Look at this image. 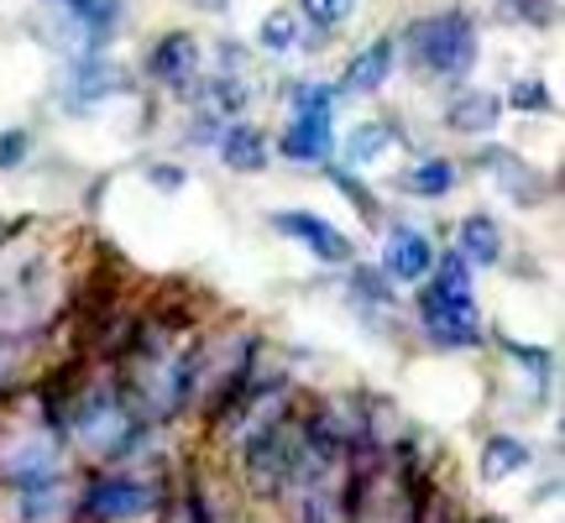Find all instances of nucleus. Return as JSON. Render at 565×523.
<instances>
[{"mask_svg": "<svg viewBox=\"0 0 565 523\" xmlns=\"http://www.w3.org/2000/svg\"><path fill=\"white\" fill-rule=\"evenodd\" d=\"M419 324L429 330V341L456 345V351L482 341V309H477V293H471V278H466L461 257H445L435 267V278L424 282Z\"/></svg>", "mask_w": 565, "mask_h": 523, "instance_id": "nucleus-1", "label": "nucleus"}, {"mask_svg": "<svg viewBox=\"0 0 565 523\" xmlns=\"http://www.w3.org/2000/svg\"><path fill=\"white\" fill-rule=\"evenodd\" d=\"M303 429H309V424H299V419H273L252 435V445H246V477H252V487H257L263 498H273V492L299 482Z\"/></svg>", "mask_w": 565, "mask_h": 523, "instance_id": "nucleus-2", "label": "nucleus"}, {"mask_svg": "<svg viewBox=\"0 0 565 523\" xmlns=\"http://www.w3.org/2000/svg\"><path fill=\"white\" fill-rule=\"evenodd\" d=\"M408 42H414V58H419L429 74H440V79H461L466 68L477 63V26H471L461 11L419 21V26L408 32Z\"/></svg>", "mask_w": 565, "mask_h": 523, "instance_id": "nucleus-3", "label": "nucleus"}, {"mask_svg": "<svg viewBox=\"0 0 565 523\" xmlns=\"http://www.w3.org/2000/svg\"><path fill=\"white\" fill-rule=\"evenodd\" d=\"M351 513H356V523H419L414 503H408L404 471H393V466H377V471H366L356 482Z\"/></svg>", "mask_w": 565, "mask_h": 523, "instance_id": "nucleus-4", "label": "nucleus"}, {"mask_svg": "<svg viewBox=\"0 0 565 523\" xmlns=\"http://www.w3.org/2000/svg\"><path fill=\"white\" fill-rule=\"evenodd\" d=\"M158 508V492L137 477H105V482L89 487L84 498V519L89 523H137Z\"/></svg>", "mask_w": 565, "mask_h": 523, "instance_id": "nucleus-5", "label": "nucleus"}, {"mask_svg": "<svg viewBox=\"0 0 565 523\" xmlns=\"http://www.w3.org/2000/svg\"><path fill=\"white\" fill-rule=\"evenodd\" d=\"M278 147L294 162H324V152H330V89H303L299 116L282 131Z\"/></svg>", "mask_w": 565, "mask_h": 523, "instance_id": "nucleus-6", "label": "nucleus"}, {"mask_svg": "<svg viewBox=\"0 0 565 523\" xmlns=\"http://www.w3.org/2000/svg\"><path fill=\"white\" fill-rule=\"evenodd\" d=\"M273 225H278L282 236H294L303 252H315L320 262H330V267L351 262V242H345V236H341V231H335L330 221L309 215V210H288V215H273Z\"/></svg>", "mask_w": 565, "mask_h": 523, "instance_id": "nucleus-7", "label": "nucleus"}, {"mask_svg": "<svg viewBox=\"0 0 565 523\" xmlns=\"http://www.w3.org/2000/svg\"><path fill=\"white\" fill-rule=\"evenodd\" d=\"M147 68H152V79H158V84H168V89H183V84L200 74V42L189 38V32H168V38L152 47Z\"/></svg>", "mask_w": 565, "mask_h": 523, "instance_id": "nucleus-8", "label": "nucleus"}, {"mask_svg": "<svg viewBox=\"0 0 565 523\" xmlns=\"http://www.w3.org/2000/svg\"><path fill=\"white\" fill-rule=\"evenodd\" d=\"M383 267H387V278L419 282V278H429V267H435V246H429V236H419V231H393L383 246Z\"/></svg>", "mask_w": 565, "mask_h": 523, "instance_id": "nucleus-9", "label": "nucleus"}, {"mask_svg": "<svg viewBox=\"0 0 565 523\" xmlns=\"http://www.w3.org/2000/svg\"><path fill=\"white\" fill-rule=\"evenodd\" d=\"M393 58H398V47H393L387 38L372 42L366 53H356V58H351V68H345L341 89H345V95H372V89H383L387 74H393Z\"/></svg>", "mask_w": 565, "mask_h": 523, "instance_id": "nucleus-10", "label": "nucleus"}, {"mask_svg": "<svg viewBox=\"0 0 565 523\" xmlns=\"http://www.w3.org/2000/svg\"><path fill=\"white\" fill-rule=\"evenodd\" d=\"M498 116H503V100L487 95V89H471L461 100H450V110H445V121L456 126V131H492Z\"/></svg>", "mask_w": 565, "mask_h": 523, "instance_id": "nucleus-11", "label": "nucleus"}, {"mask_svg": "<svg viewBox=\"0 0 565 523\" xmlns=\"http://www.w3.org/2000/svg\"><path fill=\"white\" fill-rule=\"evenodd\" d=\"M456 257L492 267V262L503 257V231L487 221V215H466V221H461V252H456Z\"/></svg>", "mask_w": 565, "mask_h": 523, "instance_id": "nucleus-12", "label": "nucleus"}, {"mask_svg": "<svg viewBox=\"0 0 565 523\" xmlns=\"http://www.w3.org/2000/svg\"><path fill=\"white\" fill-rule=\"evenodd\" d=\"M225 152V168H242V173H257V168H267V141L252 131V126H236L231 137L221 141Z\"/></svg>", "mask_w": 565, "mask_h": 523, "instance_id": "nucleus-13", "label": "nucleus"}, {"mask_svg": "<svg viewBox=\"0 0 565 523\" xmlns=\"http://www.w3.org/2000/svg\"><path fill=\"white\" fill-rule=\"evenodd\" d=\"M529 461V445L508 440V435H492L482 450V471L487 477H508V471H519V466Z\"/></svg>", "mask_w": 565, "mask_h": 523, "instance_id": "nucleus-14", "label": "nucleus"}, {"mask_svg": "<svg viewBox=\"0 0 565 523\" xmlns=\"http://www.w3.org/2000/svg\"><path fill=\"white\" fill-rule=\"evenodd\" d=\"M408 183L419 189L424 200H440V194H450V183H456V168H450V162H419V168L408 173Z\"/></svg>", "mask_w": 565, "mask_h": 523, "instance_id": "nucleus-15", "label": "nucleus"}, {"mask_svg": "<svg viewBox=\"0 0 565 523\" xmlns=\"http://www.w3.org/2000/svg\"><path fill=\"white\" fill-rule=\"evenodd\" d=\"M299 6L315 26H341V21L351 17V0H299Z\"/></svg>", "mask_w": 565, "mask_h": 523, "instance_id": "nucleus-16", "label": "nucleus"}, {"mask_svg": "<svg viewBox=\"0 0 565 523\" xmlns=\"http://www.w3.org/2000/svg\"><path fill=\"white\" fill-rule=\"evenodd\" d=\"M383 141H387V131H383V126H372V131H366V126H362L356 137L345 141V158H351V162H356V168H362V162H372V158H377V147H383Z\"/></svg>", "mask_w": 565, "mask_h": 523, "instance_id": "nucleus-17", "label": "nucleus"}, {"mask_svg": "<svg viewBox=\"0 0 565 523\" xmlns=\"http://www.w3.org/2000/svg\"><path fill=\"white\" fill-rule=\"evenodd\" d=\"M294 17H282V11H273V17L263 21V47H273V53H282V47H294Z\"/></svg>", "mask_w": 565, "mask_h": 523, "instance_id": "nucleus-18", "label": "nucleus"}, {"mask_svg": "<svg viewBox=\"0 0 565 523\" xmlns=\"http://www.w3.org/2000/svg\"><path fill=\"white\" fill-rule=\"evenodd\" d=\"M513 105L519 110H550V95H545V84H513Z\"/></svg>", "mask_w": 565, "mask_h": 523, "instance_id": "nucleus-19", "label": "nucleus"}, {"mask_svg": "<svg viewBox=\"0 0 565 523\" xmlns=\"http://www.w3.org/2000/svg\"><path fill=\"white\" fill-rule=\"evenodd\" d=\"M21 147H26V131H6L0 137V168H11L21 158Z\"/></svg>", "mask_w": 565, "mask_h": 523, "instance_id": "nucleus-20", "label": "nucleus"}, {"mask_svg": "<svg viewBox=\"0 0 565 523\" xmlns=\"http://www.w3.org/2000/svg\"><path fill=\"white\" fill-rule=\"evenodd\" d=\"M11 356H17V345H11V341H0V383H6V377H11V366H17Z\"/></svg>", "mask_w": 565, "mask_h": 523, "instance_id": "nucleus-21", "label": "nucleus"}]
</instances>
